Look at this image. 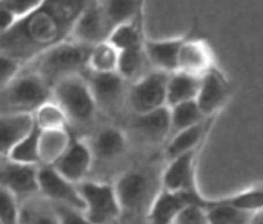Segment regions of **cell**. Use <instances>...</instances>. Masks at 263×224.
<instances>
[{"label": "cell", "instance_id": "cell-1", "mask_svg": "<svg viewBox=\"0 0 263 224\" xmlns=\"http://www.w3.org/2000/svg\"><path fill=\"white\" fill-rule=\"evenodd\" d=\"M90 2L44 0L0 37V52L25 66L49 48L69 40L78 18Z\"/></svg>", "mask_w": 263, "mask_h": 224}, {"label": "cell", "instance_id": "cell-2", "mask_svg": "<svg viewBox=\"0 0 263 224\" xmlns=\"http://www.w3.org/2000/svg\"><path fill=\"white\" fill-rule=\"evenodd\" d=\"M161 172L150 165H135L118 175L114 186L121 210L119 224H147L154 200L163 188Z\"/></svg>", "mask_w": 263, "mask_h": 224}, {"label": "cell", "instance_id": "cell-3", "mask_svg": "<svg viewBox=\"0 0 263 224\" xmlns=\"http://www.w3.org/2000/svg\"><path fill=\"white\" fill-rule=\"evenodd\" d=\"M90 48L69 39L43 52L25 65L24 69L42 77L53 89L55 84L67 77L85 74Z\"/></svg>", "mask_w": 263, "mask_h": 224}, {"label": "cell", "instance_id": "cell-4", "mask_svg": "<svg viewBox=\"0 0 263 224\" xmlns=\"http://www.w3.org/2000/svg\"><path fill=\"white\" fill-rule=\"evenodd\" d=\"M52 99L65 111L69 130H88L97 119L98 108L84 75L67 77L52 89Z\"/></svg>", "mask_w": 263, "mask_h": 224}, {"label": "cell", "instance_id": "cell-5", "mask_svg": "<svg viewBox=\"0 0 263 224\" xmlns=\"http://www.w3.org/2000/svg\"><path fill=\"white\" fill-rule=\"evenodd\" d=\"M52 99V89L34 72L26 69L0 90V114L32 115L45 102Z\"/></svg>", "mask_w": 263, "mask_h": 224}, {"label": "cell", "instance_id": "cell-6", "mask_svg": "<svg viewBox=\"0 0 263 224\" xmlns=\"http://www.w3.org/2000/svg\"><path fill=\"white\" fill-rule=\"evenodd\" d=\"M83 213L93 224H119L121 216L118 193L112 182L85 179L78 185Z\"/></svg>", "mask_w": 263, "mask_h": 224}, {"label": "cell", "instance_id": "cell-7", "mask_svg": "<svg viewBox=\"0 0 263 224\" xmlns=\"http://www.w3.org/2000/svg\"><path fill=\"white\" fill-rule=\"evenodd\" d=\"M169 74L153 70L138 82L129 84L126 108L132 115H140L166 106Z\"/></svg>", "mask_w": 263, "mask_h": 224}, {"label": "cell", "instance_id": "cell-8", "mask_svg": "<svg viewBox=\"0 0 263 224\" xmlns=\"http://www.w3.org/2000/svg\"><path fill=\"white\" fill-rule=\"evenodd\" d=\"M203 148H195L166 161L161 172V187L174 192L201 193L197 183V165Z\"/></svg>", "mask_w": 263, "mask_h": 224}, {"label": "cell", "instance_id": "cell-9", "mask_svg": "<svg viewBox=\"0 0 263 224\" xmlns=\"http://www.w3.org/2000/svg\"><path fill=\"white\" fill-rule=\"evenodd\" d=\"M84 76L92 90L98 111L115 115L120 112L121 108L126 107L129 84L118 72L98 74L87 70Z\"/></svg>", "mask_w": 263, "mask_h": 224}, {"label": "cell", "instance_id": "cell-10", "mask_svg": "<svg viewBox=\"0 0 263 224\" xmlns=\"http://www.w3.org/2000/svg\"><path fill=\"white\" fill-rule=\"evenodd\" d=\"M231 80L218 66H214L200 77V87L196 97L197 106L206 117L218 116L234 95Z\"/></svg>", "mask_w": 263, "mask_h": 224}, {"label": "cell", "instance_id": "cell-11", "mask_svg": "<svg viewBox=\"0 0 263 224\" xmlns=\"http://www.w3.org/2000/svg\"><path fill=\"white\" fill-rule=\"evenodd\" d=\"M39 195L55 205H65L83 211L82 196L77 183L70 182L53 166L40 165L37 170Z\"/></svg>", "mask_w": 263, "mask_h": 224}, {"label": "cell", "instance_id": "cell-12", "mask_svg": "<svg viewBox=\"0 0 263 224\" xmlns=\"http://www.w3.org/2000/svg\"><path fill=\"white\" fill-rule=\"evenodd\" d=\"M53 168L66 179L77 185L89 179L90 173L95 168V158L89 140L84 137L72 135L70 146Z\"/></svg>", "mask_w": 263, "mask_h": 224}, {"label": "cell", "instance_id": "cell-13", "mask_svg": "<svg viewBox=\"0 0 263 224\" xmlns=\"http://www.w3.org/2000/svg\"><path fill=\"white\" fill-rule=\"evenodd\" d=\"M37 170L39 166L26 165L4 157L0 161V187L22 202L39 193Z\"/></svg>", "mask_w": 263, "mask_h": 224}, {"label": "cell", "instance_id": "cell-14", "mask_svg": "<svg viewBox=\"0 0 263 224\" xmlns=\"http://www.w3.org/2000/svg\"><path fill=\"white\" fill-rule=\"evenodd\" d=\"M89 140L95 166H110L118 162L128 152V133L115 125H105L96 130Z\"/></svg>", "mask_w": 263, "mask_h": 224}, {"label": "cell", "instance_id": "cell-15", "mask_svg": "<svg viewBox=\"0 0 263 224\" xmlns=\"http://www.w3.org/2000/svg\"><path fill=\"white\" fill-rule=\"evenodd\" d=\"M206 201L208 197L203 193L192 195L161 188L150 209L147 224H173L177 216L190 205H201L205 208Z\"/></svg>", "mask_w": 263, "mask_h": 224}, {"label": "cell", "instance_id": "cell-16", "mask_svg": "<svg viewBox=\"0 0 263 224\" xmlns=\"http://www.w3.org/2000/svg\"><path fill=\"white\" fill-rule=\"evenodd\" d=\"M129 129L140 142L148 146L166 143L171 135V112L165 106L146 114L132 115Z\"/></svg>", "mask_w": 263, "mask_h": 224}, {"label": "cell", "instance_id": "cell-17", "mask_svg": "<svg viewBox=\"0 0 263 224\" xmlns=\"http://www.w3.org/2000/svg\"><path fill=\"white\" fill-rule=\"evenodd\" d=\"M217 66L213 48L203 37L187 35L179 49L177 71L201 77Z\"/></svg>", "mask_w": 263, "mask_h": 224}, {"label": "cell", "instance_id": "cell-18", "mask_svg": "<svg viewBox=\"0 0 263 224\" xmlns=\"http://www.w3.org/2000/svg\"><path fill=\"white\" fill-rule=\"evenodd\" d=\"M110 34L111 27L103 16L97 0H92L78 18L70 39L80 44L93 47L107 40Z\"/></svg>", "mask_w": 263, "mask_h": 224}, {"label": "cell", "instance_id": "cell-19", "mask_svg": "<svg viewBox=\"0 0 263 224\" xmlns=\"http://www.w3.org/2000/svg\"><path fill=\"white\" fill-rule=\"evenodd\" d=\"M217 117L218 116L206 117L194 127L187 128V129L172 135L164 145L163 157L165 162L182 153H186L195 148L204 147L214 124H216Z\"/></svg>", "mask_w": 263, "mask_h": 224}, {"label": "cell", "instance_id": "cell-20", "mask_svg": "<svg viewBox=\"0 0 263 224\" xmlns=\"http://www.w3.org/2000/svg\"><path fill=\"white\" fill-rule=\"evenodd\" d=\"M186 37L187 35L165 37V39H148V37H146L143 50H145L146 57H147L153 70L166 72V74L177 71L179 49H181Z\"/></svg>", "mask_w": 263, "mask_h": 224}, {"label": "cell", "instance_id": "cell-21", "mask_svg": "<svg viewBox=\"0 0 263 224\" xmlns=\"http://www.w3.org/2000/svg\"><path fill=\"white\" fill-rule=\"evenodd\" d=\"M35 127L34 115L0 114V155L8 157L14 146Z\"/></svg>", "mask_w": 263, "mask_h": 224}, {"label": "cell", "instance_id": "cell-22", "mask_svg": "<svg viewBox=\"0 0 263 224\" xmlns=\"http://www.w3.org/2000/svg\"><path fill=\"white\" fill-rule=\"evenodd\" d=\"M72 139L69 129L40 130L39 158L40 165L53 166L65 153Z\"/></svg>", "mask_w": 263, "mask_h": 224}, {"label": "cell", "instance_id": "cell-23", "mask_svg": "<svg viewBox=\"0 0 263 224\" xmlns=\"http://www.w3.org/2000/svg\"><path fill=\"white\" fill-rule=\"evenodd\" d=\"M145 27H143V14L130 21L116 26L111 31L107 42L120 52L140 49L143 48L146 40Z\"/></svg>", "mask_w": 263, "mask_h": 224}, {"label": "cell", "instance_id": "cell-24", "mask_svg": "<svg viewBox=\"0 0 263 224\" xmlns=\"http://www.w3.org/2000/svg\"><path fill=\"white\" fill-rule=\"evenodd\" d=\"M200 87V77L186 72L174 71L169 74L166 85V106L173 107L184 102L196 100Z\"/></svg>", "mask_w": 263, "mask_h": 224}, {"label": "cell", "instance_id": "cell-25", "mask_svg": "<svg viewBox=\"0 0 263 224\" xmlns=\"http://www.w3.org/2000/svg\"><path fill=\"white\" fill-rule=\"evenodd\" d=\"M146 0H97L111 31L116 26L143 14Z\"/></svg>", "mask_w": 263, "mask_h": 224}, {"label": "cell", "instance_id": "cell-26", "mask_svg": "<svg viewBox=\"0 0 263 224\" xmlns=\"http://www.w3.org/2000/svg\"><path fill=\"white\" fill-rule=\"evenodd\" d=\"M18 224H60L52 202L39 193L20 202Z\"/></svg>", "mask_w": 263, "mask_h": 224}, {"label": "cell", "instance_id": "cell-27", "mask_svg": "<svg viewBox=\"0 0 263 224\" xmlns=\"http://www.w3.org/2000/svg\"><path fill=\"white\" fill-rule=\"evenodd\" d=\"M153 71L143 48L120 52L118 62V72L128 84L138 82L143 76Z\"/></svg>", "mask_w": 263, "mask_h": 224}, {"label": "cell", "instance_id": "cell-28", "mask_svg": "<svg viewBox=\"0 0 263 224\" xmlns=\"http://www.w3.org/2000/svg\"><path fill=\"white\" fill-rule=\"evenodd\" d=\"M205 210L209 224H252L255 216L224 202L219 197H208Z\"/></svg>", "mask_w": 263, "mask_h": 224}, {"label": "cell", "instance_id": "cell-29", "mask_svg": "<svg viewBox=\"0 0 263 224\" xmlns=\"http://www.w3.org/2000/svg\"><path fill=\"white\" fill-rule=\"evenodd\" d=\"M119 50L111 45L107 40L90 48L89 59H88V71L107 74L116 72L119 62Z\"/></svg>", "mask_w": 263, "mask_h": 224}, {"label": "cell", "instance_id": "cell-30", "mask_svg": "<svg viewBox=\"0 0 263 224\" xmlns=\"http://www.w3.org/2000/svg\"><path fill=\"white\" fill-rule=\"evenodd\" d=\"M169 112H171V135L169 138L206 119L205 115L201 112L200 107L197 106L196 100L169 107Z\"/></svg>", "mask_w": 263, "mask_h": 224}, {"label": "cell", "instance_id": "cell-31", "mask_svg": "<svg viewBox=\"0 0 263 224\" xmlns=\"http://www.w3.org/2000/svg\"><path fill=\"white\" fill-rule=\"evenodd\" d=\"M35 125L40 130H60L69 129V119L65 111L53 99L40 106L34 114Z\"/></svg>", "mask_w": 263, "mask_h": 224}, {"label": "cell", "instance_id": "cell-32", "mask_svg": "<svg viewBox=\"0 0 263 224\" xmlns=\"http://www.w3.org/2000/svg\"><path fill=\"white\" fill-rule=\"evenodd\" d=\"M224 202L250 214L263 213V185L252 186L249 188L219 197Z\"/></svg>", "mask_w": 263, "mask_h": 224}, {"label": "cell", "instance_id": "cell-33", "mask_svg": "<svg viewBox=\"0 0 263 224\" xmlns=\"http://www.w3.org/2000/svg\"><path fill=\"white\" fill-rule=\"evenodd\" d=\"M39 137L40 129L35 125L34 129L14 146L13 150L9 152L8 158L26 165L40 166Z\"/></svg>", "mask_w": 263, "mask_h": 224}, {"label": "cell", "instance_id": "cell-34", "mask_svg": "<svg viewBox=\"0 0 263 224\" xmlns=\"http://www.w3.org/2000/svg\"><path fill=\"white\" fill-rule=\"evenodd\" d=\"M20 201L0 187V224H18Z\"/></svg>", "mask_w": 263, "mask_h": 224}, {"label": "cell", "instance_id": "cell-35", "mask_svg": "<svg viewBox=\"0 0 263 224\" xmlns=\"http://www.w3.org/2000/svg\"><path fill=\"white\" fill-rule=\"evenodd\" d=\"M24 65L16 58L0 52V90L4 89L22 71Z\"/></svg>", "mask_w": 263, "mask_h": 224}, {"label": "cell", "instance_id": "cell-36", "mask_svg": "<svg viewBox=\"0 0 263 224\" xmlns=\"http://www.w3.org/2000/svg\"><path fill=\"white\" fill-rule=\"evenodd\" d=\"M44 0H0V4L16 19L22 18L37 8Z\"/></svg>", "mask_w": 263, "mask_h": 224}, {"label": "cell", "instance_id": "cell-37", "mask_svg": "<svg viewBox=\"0 0 263 224\" xmlns=\"http://www.w3.org/2000/svg\"><path fill=\"white\" fill-rule=\"evenodd\" d=\"M173 224H209L205 208L201 205H190L177 216Z\"/></svg>", "mask_w": 263, "mask_h": 224}, {"label": "cell", "instance_id": "cell-38", "mask_svg": "<svg viewBox=\"0 0 263 224\" xmlns=\"http://www.w3.org/2000/svg\"><path fill=\"white\" fill-rule=\"evenodd\" d=\"M53 206L57 213L60 224H93L88 220L84 213L79 209L65 205H55V203H53Z\"/></svg>", "mask_w": 263, "mask_h": 224}, {"label": "cell", "instance_id": "cell-39", "mask_svg": "<svg viewBox=\"0 0 263 224\" xmlns=\"http://www.w3.org/2000/svg\"><path fill=\"white\" fill-rule=\"evenodd\" d=\"M17 19L0 4V37L3 36L16 22Z\"/></svg>", "mask_w": 263, "mask_h": 224}, {"label": "cell", "instance_id": "cell-40", "mask_svg": "<svg viewBox=\"0 0 263 224\" xmlns=\"http://www.w3.org/2000/svg\"><path fill=\"white\" fill-rule=\"evenodd\" d=\"M252 224H263V213L257 214V215L254 216V219H253Z\"/></svg>", "mask_w": 263, "mask_h": 224}, {"label": "cell", "instance_id": "cell-41", "mask_svg": "<svg viewBox=\"0 0 263 224\" xmlns=\"http://www.w3.org/2000/svg\"><path fill=\"white\" fill-rule=\"evenodd\" d=\"M3 158H4V156H2V155H0V161L3 160Z\"/></svg>", "mask_w": 263, "mask_h": 224}]
</instances>
